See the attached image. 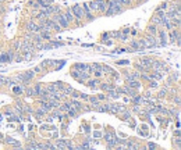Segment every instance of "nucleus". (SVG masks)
<instances>
[{"label": "nucleus", "instance_id": "nucleus-12", "mask_svg": "<svg viewBox=\"0 0 181 150\" xmlns=\"http://www.w3.org/2000/svg\"><path fill=\"white\" fill-rule=\"evenodd\" d=\"M139 78V74L135 71V72H130L127 74V81H134V79H138Z\"/></svg>", "mask_w": 181, "mask_h": 150}, {"label": "nucleus", "instance_id": "nucleus-10", "mask_svg": "<svg viewBox=\"0 0 181 150\" xmlns=\"http://www.w3.org/2000/svg\"><path fill=\"white\" fill-rule=\"evenodd\" d=\"M159 38H160V45H166L167 43V35H166L165 31H160Z\"/></svg>", "mask_w": 181, "mask_h": 150}, {"label": "nucleus", "instance_id": "nucleus-21", "mask_svg": "<svg viewBox=\"0 0 181 150\" xmlns=\"http://www.w3.org/2000/svg\"><path fill=\"white\" fill-rule=\"evenodd\" d=\"M107 96H109V97H113V99H117V97H118V93L116 91L110 89V91H109V93H107Z\"/></svg>", "mask_w": 181, "mask_h": 150}, {"label": "nucleus", "instance_id": "nucleus-42", "mask_svg": "<svg viewBox=\"0 0 181 150\" xmlns=\"http://www.w3.org/2000/svg\"><path fill=\"white\" fill-rule=\"evenodd\" d=\"M148 147H149V149H155L156 145H153V143H148Z\"/></svg>", "mask_w": 181, "mask_h": 150}, {"label": "nucleus", "instance_id": "nucleus-32", "mask_svg": "<svg viewBox=\"0 0 181 150\" xmlns=\"http://www.w3.org/2000/svg\"><path fill=\"white\" fill-rule=\"evenodd\" d=\"M68 114H70V117H77V111H75V110H71V108H70Z\"/></svg>", "mask_w": 181, "mask_h": 150}, {"label": "nucleus", "instance_id": "nucleus-45", "mask_svg": "<svg viewBox=\"0 0 181 150\" xmlns=\"http://www.w3.org/2000/svg\"><path fill=\"white\" fill-rule=\"evenodd\" d=\"M80 96L82 97V99H85V100H88V96H86V95H81V93H80Z\"/></svg>", "mask_w": 181, "mask_h": 150}, {"label": "nucleus", "instance_id": "nucleus-4", "mask_svg": "<svg viewBox=\"0 0 181 150\" xmlns=\"http://www.w3.org/2000/svg\"><path fill=\"white\" fill-rule=\"evenodd\" d=\"M96 6H98V11H102V13H105L107 7H109V1L106 0H95Z\"/></svg>", "mask_w": 181, "mask_h": 150}, {"label": "nucleus", "instance_id": "nucleus-30", "mask_svg": "<svg viewBox=\"0 0 181 150\" xmlns=\"http://www.w3.org/2000/svg\"><path fill=\"white\" fill-rule=\"evenodd\" d=\"M88 100H89L92 104H95V106H98V99H95V97H88Z\"/></svg>", "mask_w": 181, "mask_h": 150}, {"label": "nucleus", "instance_id": "nucleus-16", "mask_svg": "<svg viewBox=\"0 0 181 150\" xmlns=\"http://www.w3.org/2000/svg\"><path fill=\"white\" fill-rule=\"evenodd\" d=\"M109 111L113 114H118V106L117 104H109Z\"/></svg>", "mask_w": 181, "mask_h": 150}, {"label": "nucleus", "instance_id": "nucleus-38", "mask_svg": "<svg viewBox=\"0 0 181 150\" xmlns=\"http://www.w3.org/2000/svg\"><path fill=\"white\" fill-rule=\"evenodd\" d=\"M43 114H45V111H43V110H38V111H36V117L41 118V117L43 115Z\"/></svg>", "mask_w": 181, "mask_h": 150}, {"label": "nucleus", "instance_id": "nucleus-29", "mask_svg": "<svg viewBox=\"0 0 181 150\" xmlns=\"http://www.w3.org/2000/svg\"><path fill=\"white\" fill-rule=\"evenodd\" d=\"M141 78H142V79H145V81H150L152 79V78H150V75H148V74H141Z\"/></svg>", "mask_w": 181, "mask_h": 150}, {"label": "nucleus", "instance_id": "nucleus-17", "mask_svg": "<svg viewBox=\"0 0 181 150\" xmlns=\"http://www.w3.org/2000/svg\"><path fill=\"white\" fill-rule=\"evenodd\" d=\"M6 142H7V143H10V145H13V146H17V147H20V142L14 140L13 138H10V136H9V138H6Z\"/></svg>", "mask_w": 181, "mask_h": 150}, {"label": "nucleus", "instance_id": "nucleus-5", "mask_svg": "<svg viewBox=\"0 0 181 150\" xmlns=\"http://www.w3.org/2000/svg\"><path fill=\"white\" fill-rule=\"evenodd\" d=\"M124 95H128L130 97H135V96H137V89L127 85L125 88H124Z\"/></svg>", "mask_w": 181, "mask_h": 150}, {"label": "nucleus", "instance_id": "nucleus-9", "mask_svg": "<svg viewBox=\"0 0 181 150\" xmlns=\"http://www.w3.org/2000/svg\"><path fill=\"white\" fill-rule=\"evenodd\" d=\"M22 76H24V83H27L28 81H31L33 78V71H28L25 74H22Z\"/></svg>", "mask_w": 181, "mask_h": 150}, {"label": "nucleus", "instance_id": "nucleus-28", "mask_svg": "<svg viewBox=\"0 0 181 150\" xmlns=\"http://www.w3.org/2000/svg\"><path fill=\"white\" fill-rule=\"evenodd\" d=\"M98 83H99V81H90V82H89V83H88V85H89L90 88H92V89H95Z\"/></svg>", "mask_w": 181, "mask_h": 150}, {"label": "nucleus", "instance_id": "nucleus-37", "mask_svg": "<svg viewBox=\"0 0 181 150\" xmlns=\"http://www.w3.org/2000/svg\"><path fill=\"white\" fill-rule=\"evenodd\" d=\"M127 147H130V149H137V145H134V143H131V142H128Z\"/></svg>", "mask_w": 181, "mask_h": 150}, {"label": "nucleus", "instance_id": "nucleus-25", "mask_svg": "<svg viewBox=\"0 0 181 150\" xmlns=\"http://www.w3.org/2000/svg\"><path fill=\"white\" fill-rule=\"evenodd\" d=\"M9 81L10 79H7L6 76H1V75H0V85H9Z\"/></svg>", "mask_w": 181, "mask_h": 150}, {"label": "nucleus", "instance_id": "nucleus-34", "mask_svg": "<svg viewBox=\"0 0 181 150\" xmlns=\"http://www.w3.org/2000/svg\"><path fill=\"white\" fill-rule=\"evenodd\" d=\"M21 47V42H14V50H18Z\"/></svg>", "mask_w": 181, "mask_h": 150}, {"label": "nucleus", "instance_id": "nucleus-8", "mask_svg": "<svg viewBox=\"0 0 181 150\" xmlns=\"http://www.w3.org/2000/svg\"><path fill=\"white\" fill-rule=\"evenodd\" d=\"M27 29L28 31H31V32H36V31H41V27L35 25L33 22H29V24L27 25Z\"/></svg>", "mask_w": 181, "mask_h": 150}, {"label": "nucleus", "instance_id": "nucleus-15", "mask_svg": "<svg viewBox=\"0 0 181 150\" xmlns=\"http://www.w3.org/2000/svg\"><path fill=\"white\" fill-rule=\"evenodd\" d=\"M127 83H128V86H131V88H135V89H137V88H139V85H141V83L138 82V79L127 81Z\"/></svg>", "mask_w": 181, "mask_h": 150}, {"label": "nucleus", "instance_id": "nucleus-36", "mask_svg": "<svg viewBox=\"0 0 181 150\" xmlns=\"http://www.w3.org/2000/svg\"><path fill=\"white\" fill-rule=\"evenodd\" d=\"M71 75H73L74 78H77V79H78V75H80V71H74V70H73V72H71Z\"/></svg>", "mask_w": 181, "mask_h": 150}, {"label": "nucleus", "instance_id": "nucleus-43", "mask_svg": "<svg viewBox=\"0 0 181 150\" xmlns=\"http://www.w3.org/2000/svg\"><path fill=\"white\" fill-rule=\"evenodd\" d=\"M176 104H177V106L180 104V96H176Z\"/></svg>", "mask_w": 181, "mask_h": 150}, {"label": "nucleus", "instance_id": "nucleus-46", "mask_svg": "<svg viewBox=\"0 0 181 150\" xmlns=\"http://www.w3.org/2000/svg\"><path fill=\"white\" fill-rule=\"evenodd\" d=\"M46 1H49V3H50V4H52V1H53V0H46Z\"/></svg>", "mask_w": 181, "mask_h": 150}, {"label": "nucleus", "instance_id": "nucleus-47", "mask_svg": "<svg viewBox=\"0 0 181 150\" xmlns=\"http://www.w3.org/2000/svg\"><path fill=\"white\" fill-rule=\"evenodd\" d=\"M3 1H4V0H0V3H3Z\"/></svg>", "mask_w": 181, "mask_h": 150}, {"label": "nucleus", "instance_id": "nucleus-35", "mask_svg": "<svg viewBox=\"0 0 181 150\" xmlns=\"http://www.w3.org/2000/svg\"><path fill=\"white\" fill-rule=\"evenodd\" d=\"M31 53H29V52H25V54H24V59L25 60H31Z\"/></svg>", "mask_w": 181, "mask_h": 150}, {"label": "nucleus", "instance_id": "nucleus-7", "mask_svg": "<svg viewBox=\"0 0 181 150\" xmlns=\"http://www.w3.org/2000/svg\"><path fill=\"white\" fill-rule=\"evenodd\" d=\"M64 17H66V20H67V21H68V24L71 21H74V14H73V11H71V8H70V10H67L66 11V14H64Z\"/></svg>", "mask_w": 181, "mask_h": 150}, {"label": "nucleus", "instance_id": "nucleus-31", "mask_svg": "<svg viewBox=\"0 0 181 150\" xmlns=\"http://www.w3.org/2000/svg\"><path fill=\"white\" fill-rule=\"evenodd\" d=\"M149 86H150V88H156V86H157L156 81H155V79H150L149 81Z\"/></svg>", "mask_w": 181, "mask_h": 150}, {"label": "nucleus", "instance_id": "nucleus-3", "mask_svg": "<svg viewBox=\"0 0 181 150\" xmlns=\"http://www.w3.org/2000/svg\"><path fill=\"white\" fill-rule=\"evenodd\" d=\"M121 11H123L121 8H117V7H113V6L109 4V7L105 10V13H106L107 17H110V16H114V14H120Z\"/></svg>", "mask_w": 181, "mask_h": 150}, {"label": "nucleus", "instance_id": "nucleus-13", "mask_svg": "<svg viewBox=\"0 0 181 150\" xmlns=\"http://www.w3.org/2000/svg\"><path fill=\"white\" fill-rule=\"evenodd\" d=\"M73 68H75V70H80V71H86L88 68H89V65L86 64H74V67Z\"/></svg>", "mask_w": 181, "mask_h": 150}, {"label": "nucleus", "instance_id": "nucleus-23", "mask_svg": "<svg viewBox=\"0 0 181 150\" xmlns=\"http://www.w3.org/2000/svg\"><path fill=\"white\" fill-rule=\"evenodd\" d=\"M148 32L149 33H152V35H156V32H157V31H156V25H150L149 28H148Z\"/></svg>", "mask_w": 181, "mask_h": 150}, {"label": "nucleus", "instance_id": "nucleus-22", "mask_svg": "<svg viewBox=\"0 0 181 150\" xmlns=\"http://www.w3.org/2000/svg\"><path fill=\"white\" fill-rule=\"evenodd\" d=\"M57 147H59V149H67L66 140H59V142H57Z\"/></svg>", "mask_w": 181, "mask_h": 150}, {"label": "nucleus", "instance_id": "nucleus-26", "mask_svg": "<svg viewBox=\"0 0 181 150\" xmlns=\"http://www.w3.org/2000/svg\"><path fill=\"white\" fill-rule=\"evenodd\" d=\"M100 88L103 89V91H110V89H114L112 85H106V83H103V85H100Z\"/></svg>", "mask_w": 181, "mask_h": 150}, {"label": "nucleus", "instance_id": "nucleus-40", "mask_svg": "<svg viewBox=\"0 0 181 150\" xmlns=\"http://www.w3.org/2000/svg\"><path fill=\"white\" fill-rule=\"evenodd\" d=\"M27 93H28V96H33V91H32V88H29V89H28Z\"/></svg>", "mask_w": 181, "mask_h": 150}, {"label": "nucleus", "instance_id": "nucleus-27", "mask_svg": "<svg viewBox=\"0 0 181 150\" xmlns=\"http://www.w3.org/2000/svg\"><path fill=\"white\" fill-rule=\"evenodd\" d=\"M88 6H89V8H90V11H92V10H93V11H98V6H96V3H95V1H92V3H89V4H88Z\"/></svg>", "mask_w": 181, "mask_h": 150}, {"label": "nucleus", "instance_id": "nucleus-2", "mask_svg": "<svg viewBox=\"0 0 181 150\" xmlns=\"http://www.w3.org/2000/svg\"><path fill=\"white\" fill-rule=\"evenodd\" d=\"M71 11H73V14L77 20H81L82 17H84V10H82V6H73L71 7Z\"/></svg>", "mask_w": 181, "mask_h": 150}, {"label": "nucleus", "instance_id": "nucleus-1", "mask_svg": "<svg viewBox=\"0 0 181 150\" xmlns=\"http://www.w3.org/2000/svg\"><path fill=\"white\" fill-rule=\"evenodd\" d=\"M52 20H54V21L59 24L61 28H67L68 27V21L66 20V17H64V14H57V16H54Z\"/></svg>", "mask_w": 181, "mask_h": 150}, {"label": "nucleus", "instance_id": "nucleus-11", "mask_svg": "<svg viewBox=\"0 0 181 150\" xmlns=\"http://www.w3.org/2000/svg\"><path fill=\"white\" fill-rule=\"evenodd\" d=\"M150 78L155 81H157V79H162L163 78V74L162 72H159V71H153L152 74H150Z\"/></svg>", "mask_w": 181, "mask_h": 150}, {"label": "nucleus", "instance_id": "nucleus-20", "mask_svg": "<svg viewBox=\"0 0 181 150\" xmlns=\"http://www.w3.org/2000/svg\"><path fill=\"white\" fill-rule=\"evenodd\" d=\"M70 106H71V107H74L75 110H80V108H81V103L77 102V100H73V102L70 103Z\"/></svg>", "mask_w": 181, "mask_h": 150}, {"label": "nucleus", "instance_id": "nucleus-14", "mask_svg": "<svg viewBox=\"0 0 181 150\" xmlns=\"http://www.w3.org/2000/svg\"><path fill=\"white\" fill-rule=\"evenodd\" d=\"M32 91H33V96H38L41 92H42V88H41V83H36V85L32 88Z\"/></svg>", "mask_w": 181, "mask_h": 150}, {"label": "nucleus", "instance_id": "nucleus-18", "mask_svg": "<svg viewBox=\"0 0 181 150\" xmlns=\"http://www.w3.org/2000/svg\"><path fill=\"white\" fill-rule=\"evenodd\" d=\"M109 4L113 6V7H117V8H121L123 4H121V1L120 0H112V1H109Z\"/></svg>", "mask_w": 181, "mask_h": 150}, {"label": "nucleus", "instance_id": "nucleus-48", "mask_svg": "<svg viewBox=\"0 0 181 150\" xmlns=\"http://www.w3.org/2000/svg\"><path fill=\"white\" fill-rule=\"evenodd\" d=\"M130 1H133V0H130Z\"/></svg>", "mask_w": 181, "mask_h": 150}, {"label": "nucleus", "instance_id": "nucleus-41", "mask_svg": "<svg viewBox=\"0 0 181 150\" xmlns=\"http://www.w3.org/2000/svg\"><path fill=\"white\" fill-rule=\"evenodd\" d=\"M120 1H121V4H130L131 3L130 0H120Z\"/></svg>", "mask_w": 181, "mask_h": 150}, {"label": "nucleus", "instance_id": "nucleus-19", "mask_svg": "<svg viewBox=\"0 0 181 150\" xmlns=\"http://www.w3.org/2000/svg\"><path fill=\"white\" fill-rule=\"evenodd\" d=\"M152 21H153V25H159V24H162V18H160V14H156V16L152 18Z\"/></svg>", "mask_w": 181, "mask_h": 150}, {"label": "nucleus", "instance_id": "nucleus-6", "mask_svg": "<svg viewBox=\"0 0 181 150\" xmlns=\"http://www.w3.org/2000/svg\"><path fill=\"white\" fill-rule=\"evenodd\" d=\"M170 39H171V42H174V40H177V43L180 45V35H178V31H171L170 32Z\"/></svg>", "mask_w": 181, "mask_h": 150}, {"label": "nucleus", "instance_id": "nucleus-33", "mask_svg": "<svg viewBox=\"0 0 181 150\" xmlns=\"http://www.w3.org/2000/svg\"><path fill=\"white\" fill-rule=\"evenodd\" d=\"M102 136V134L100 132H99V131H95V132H93V138H95V139H98V138H100Z\"/></svg>", "mask_w": 181, "mask_h": 150}, {"label": "nucleus", "instance_id": "nucleus-24", "mask_svg": "<svg viewBox=\"0 0 181 150\" xmlns=\"http://www.w3.org/2000/svg\"><path fill=\"white\" fill-rule=\"evenodd\" d=\"M60 108H61V111H68L71 106H70V103H64L63 106H60Z\"/></svg>", "mask_w": 181, "mask_h": 150}, {"label": "nucleus", "instance_id": "nucleus-44", "mask_svg": "<svg viewBox=\"0 0 181 150\" xmlns=\"http://www.w3.org/2000/svg\"><path fill=\"white\" fill-rule=\"evenodd\" d=\"M21 91H22L21 88H14V92H17V93H20Z\"/></svg>", "mask_w": 181, "mask_h": 150}, {"label": "nucleus", "instance_id": "nucleus-39", "mask_svg": "<svg viewBox=\"0 0 181 150\" xmlns=\"http://www.w3.org/2000/svg\"><path fill=\"white\" fill-rule=\"evenodd\" d=\"M165 96H166V89H163V91H160L159 97H165Z\"/></svg>", "mask_w": 181, "mask_h": 150}]
</instances>
